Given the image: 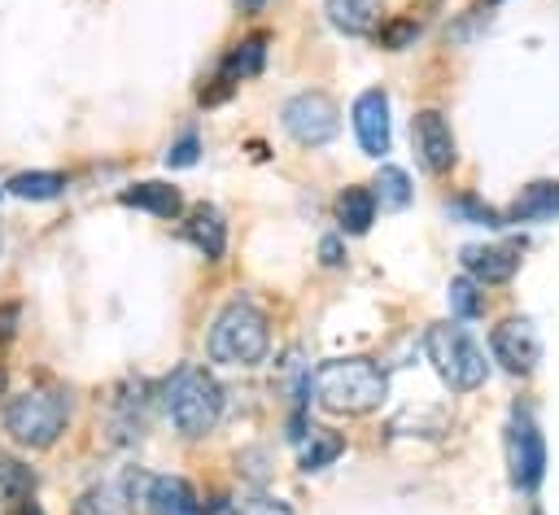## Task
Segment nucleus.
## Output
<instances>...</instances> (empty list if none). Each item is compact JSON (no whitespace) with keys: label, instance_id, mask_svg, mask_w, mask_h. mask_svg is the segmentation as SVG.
<instances>
[{"label":"nucleus","instance_id":"10","mask_svg":"<svg viewBox=\"0 0 559 515\" xmlns=\"http://www.w3.org/2000/svg\"><path fill=\"white\" fill-rule=\"evenodd\" d=\"M489 349H493V362H502V371H511V375H528L542 358V340H537L528 319L498 323L493 336H489Z\"/></svg>","mask_w":559,"mask_h":515},{"label":"nucleus","instance_id":"20","mask_svg":"<svg viewBox=\"0 0 559 515\" xmlns=\"http://www.w3.org/2000/svg\"><path fill=\"white\" fill-rule=\"evenodd\" d=\"M336 218H341V231L362 236V231L376 223L371 188H345V192H341V201H336Z\"/></svg>","mask_w":559,"mask_h":515},{"label":"nucleus","instance_id":"31","mask_svg":"<svg viewBox=\"0 0 559 515\" xmlns=\"http://www.w3.org/2000/svg\"><path fill=\"white\" fill-rule=\"evenodd\" d=\"M9 515H44V511H39V502H35V498H26V502H17Z\"/></svg>","mask_w":559,"mask_h":515},{"label":"nucleus","instance_id":"24","mask_svg":"<svg viewBox=\"0 0 559 515\" xmlns=\"http://www.w3.org/2000/svg\"><path fill=\"white\" fill-rule=\"evenodd\" d=\"M450 310H454L459 319H480V314H485V292H480V284H476L472 275L450 279Z\"/></svg>","mask_w":559,"mask_h":515},{"label":"nucleus","instance_id":"13","mask_svg":"<svg viewBox=\"0 0 559 515\" xmlns=\"http://www.w3.org/2000/svg\"><path fill=\"white\" fill-rule=\"evenodd\" d=\"M183 236L201 249L205 262H218L223 249H227V223H223V214H218L214 205H197V209L188 214V223H183Z\"/></svg>","mask_w":559,"mask_h":515},{"label":"nucleus","instance_id":"8","mask_svg":"<svg viewBox=\"0 0 559 515\" xmlns=\"http://www.w3.org/2000/svg\"><path fill=\"white\" fill-rule=\"evenodd\" d=\"M507 467H511V484L524 493H533L546 476V441H542L537 423L520 410L507 423Z\"/></svg>","mask_w":559,"mask_h":515},{"label":"nucleus","instance_id":"29","mask_svg":"<svg viewBox=\"0 0 559 515\" xmlns=\"http://www.w3.org/2000/svg\"><path fill=\"white\" fill-rule=\"evenodd\" d=\"M319 258H323V266H341V262H345V249H341V240H336V236H328V240L319 244Z\"/></svg>","mask_w":559,"mask_h":515},{"label":"nucleus","instance_id":"12","mask_svg":"<svg viewBox=\"0 0 559 515\" xmlns=\"http://www.w3.org/2000/svg\"><path fill=\"white\" fill-rule=\"evenodd\" d=\"M520 266V244H467L463 249V271L485 288L511 279Z\"/></svg>","mask_w":559,"mask_h":515},{"label":"nucleus","instance_id":"19","mask_svg":"<svg viewBox=\"0 0 559 515\" xmlns=\"http://www.w3.org/2000/svg\"><path fill=\"white\" fill-rule=\"evenodd\" d=\"M131 506L135 502L127 498L122 484H92V489L79 493V502H74L70 515H131Z\"/></svg>","mask_w":559,"mask_h":515},{"label":"nucleus","instance_id":"14","mask_svg":"<svg viewBox=\"0 0 559 515\" xmlns=\"http://www.w3.org/2000/svg\"><path fill=\"white\" fill-rule=\"evenodd\" d=\"M380 4L384 0H323V13L345 35H371L380 22Z\"/></svg>","mask_w":559,"mask_h":515},{"label":"nucleus","instance_id":"1","mask_svg":"<svg viewBox=\"0 0 559 515\" xmlns=\"http://www.w3.org/2000/svg\"><path fill=\"white\" fill-rule=\"evenodd\" d=\"M310 388H314V402L332 415H367L384 402L389 380L371 358H332L314 371Z\"/></svg>","mask_w":559,"mask_h":515},{"label":"nucleus","instance_id":"26","mask_svg":"<svg viewBox=\"0 0 559 515\" xmlns=\"http://www.w3.org/2000/svg\"><path fill=\"white\" fill-rule=\"evenodd\" d=\"M197 153H201V140L188 131V135H179V140L166 148V166H192V161H197Z\"/></svg>","mask_w":559,"mask_h":515},{"label":"nucleus","instance_id":"15","mask_svg":"<svg viewBox=\"0 0 559 515\" xmlns=\"http://www.w3.org/2000/svg\"><path fill=\"white\" fill-rule=\"evenodd\" d=\"M122 205H131V209H144V214H157V218H175V214L183 209V196H179V188L148 179V183H135V188H127V192H122Z\"/></svg>","mask_w":559,"mask_h":515},{"label":"nucleus","instance_id":"33","mask_svg":"<svg viewBox=\"0 0 559 515\" xmlns=\"http://www.w3.org/2000/svg\"><path fill=\"white\" fill-rule=\"evenodd\" d=\"M0 393H4V371H0Z\"/></svg>","mask_w":559,"mask_h":515},{"label":"nucleus","instance_id":"16","mask_svg":"<svg viewBox=\"0 0 559 515\" xmlns=\"http://www.w3.org/2000/svg\"><path fill=\"white\" fill-rule=\"evenodd\" d=\"M559 214V183H550V179H542V183H528L520 196H515V205H511V223H542V218H555Z\"/></svg>","mask_w":559,"mask_h":515},{"label":"nucleus","instance_id":"25","mask_svg":"<svg viewBox=\"0 0 559 515\" xmlns=\"http://www.w3.org/2000/svg\"><path fill=\"white\" fill-rule=\"evenodd\" d=\"M415 35H419V22H415V17H397V22L380 26V44H384L389 52H402V48H406Z\"/></svg>","mask_w":559,"mask_h":515},{"label":"nucleus","instance_id":"32","mask_svg":"<svg viewBox=\"0 0 559 515\" xmlns=\"http://www.w3.org/2000/svg\"><path fill=\"white\" fill-rule=\"evenodd\" d=\"M240 4H245V9H249V13H258V9H262V4H266V0H240Z\"/></svg>","mask_w":559,"mask_h":515},{"label":"nucleus","instance_id":"22","mask_svg":"<svg viewBox=\"0 0 559 515\" xmlns=\"http://www.w3.org/2000/svg\"><path fill=\"white\" fill-rule=\"evenodd\" d=\"M371 201H380L384 209H402V205H411V179H406V170H397V166H380V170H376V183H371Z\"/></svg>","mask_w":559,"mask_h":515},{"label":"nucleus","instance_id":"28","mask_svg":"<svg viewBox=\"0 0 559 515\" xmlns=\"http://www.w3.org/2000/svg\"><path fill=\"white\" fill-rule=\"evenodd\" d=\"M236 515H293L280 498H253V502H245Z\"/></svg>","mask_w":559,"mask_h":515},{"label":"nucleus","instance_id":"7","mask_svg":"<svg viewBox=\"0 0 559 515\" xmlns=\"http://www.w3.org/2000/svg\"><path fill=\"white\" fill-rule=\"evenodd\" d=\"M127 498L140 502L148 515H201V498L183 476H148V471H131L122 480Z\"/></svg>","mask_w":559,"mask_h":515},{"label":"nucleus","instance_id":"27","mask_svg":"<svg viewBox=\"0 0 559 515\" xmlns=\"http://www.w3.org/2000/svg\"><path fill=\"white\" fill-rule=\"evenodd\" d=\"M454 209H459V214H467V218H472V223H480V227H502V214H498V209H489V205H480L476 196L454 201Z\"/></svg>","mask_w":559,"mask_h":515},{"label":"nucleus","instance_id":"4","mask_svg":"<svg viewBox=\"0 0 559 515\" xmlns=\"http://www.w3.org/2000/svg\"><path fill=\"white\" fill-rule=\"evenodd\" d=\"M424 349H428V362L437 367V375H441L454 393H472V388H480L485 375H489L485 349H480L463 327H454V323L428 327Z\"/></svg>","mask_w":559,"mask_h":515},{"label":"nucleus","instance_id":"18","mask_svg":"<svg viewBox=\"0 0 559 515\" xmlns=\"http://www.w3.org/2000/svg\"><path fill=\"white\" fill-rule=\"evenodd\" d=\"M26 498H35V471L22 458H13V454L0 450V506L13 511Z\"/></svg>","mask_w":559,"mask_h":515},{"label":"nucleus","instance_id":"11","mask_svg":"<svg viewBox=\"0 0 559 515\" xmlns=\"http://www.w3.org/2000/svg\"><path fill=\"white\" fill-rule=\"evenodd\" d=\"M349 118H354V135H358V144H362L367 157L389 153V96L380 87H367L354 100Z\"/></svg>","mask_w":559,"mask_h":515},{"label":"nucleus","instance_id":"9","mask_svg":"<svg viewBox=\"0 0 559 515\" xmlns=\"http://www.w3.org/2000/svg\"><path fill=\"white\" fill-rule=\"evenodd\" d=\"M411 140H415V153H419V166L432 170V175H445L454 166V131L445 122L441 109H419L415 122H411Z\"/></svg>","mask_w":559,"mask_h":515},{"label":"nucleus","instance_id":"3","mask_svg":"<svg viewBox=\"0 0 559 515\" xmlns=\"http://www.w3.org/2000/svg\"><path fill=\"white\" fill-rule=\"evenodd\" d=\"M162 402H166V415H170L175 432H183V436H205V432H214V423H218V415H223V384H218L205 367L183 362V367L166 380Z\"/></svg>","mask_w":559,"mask_h":515},{"label":"nucleus","instance_id":"21","mask_svg":"<svg viewBox=\"0 0 559 515\" xmlns=\"http://www.w3.org/2000/svg\"><path fill=\"white\" fill-rule=\"evenodd\" d=\"M4 188H9L17 201H52V196L66 192V175H57V170H22V175H13Z\"/></svg>","mask_w":559,"mask_h":515},{"label":"nucleus","instance_id":"23","mask_svg":"<svg viewBox=\"0 0 559 515\" xmlns=\"http://www.w3.org/2000/svg\"><path fill=\"white\" fill-rule=\"evenodd\" d=\"M341 450H345V436H336V432H319V428H314L310 441L301 445V471H319V467L336 463Z\"/></svg>","mask_w":559,"mask_h":515},{"label":"nucleus","instance_id":"34","mask_svg":"<svg viewBox=\"0 0 559 515\" xmlns=\"http://www.w3.org/2000/svg\"><path fill=\"white\" fill-rule=\"evenodd\" d=\"M489 4H502V0H489Z\"/></svg>","mask_w":559,"mask_h":515},{"label":"nucleus","instance_id":"2","mask_svg":"<svg viewBox=\"0 0 559 515\" xmlns=\"http://www.w3.org/2000/svg\"><path fill=\"white\" fill-rule=\"evenodd\" d=\"M271 349V319L249 297H231L210 327V358L223 367H258Z\"/></svg>","mask_w":559,"mask_h":515},{"label":"nucleus","instance_id":"17","mask_svg":"<svg viewBox=\"0 0 559 515\" xmlns=\"http://www.w3.org/2000/svg\"><path fill=\"white\" fill-rule=\"evenodd\" d=\"M262 61H266V35H249V39H240V44L223 57L218 79H223L227 87L240 83V79H253V74L262 70Z\"/></svg>","mask_w":559,"mask_h":515},{"label":"nucleus","instance_id":"30","mask_svg":"<svg viewBox=\"0 0 559 515\" xmlns=\"http://www.w3.org/2000/svg\"><path fill=\"white\" fill-rule=\"evenodd\" d=\"M13 323H17V306L9 301V306H0V345L13 336Z\"/></svg>","mask_w":559,"mask_h":515},{"label":"nucleus","instance_id":"5","mask_svg":"<svg viewBox=\"0 0 559 515\" xmlns=\"http://www.w3.org/2000/svg\"><path fill=\"white\" fill-rule=\"evenodd\" d=\"M4 432L26 450H48L66 432V402L44 388L13 393L4 402Z\"/></svg>","mask_w":559,"mask_h":515},{"label":"nucleus","instance_id":"6","mask_svg":"<svg viewBox=\"0 0 559 515\" xmlns=\"http://www.w3.org/2000/svg\"><path fill=\"white\" fill-rule=\"evenodd\" d=\"M280 122L301 148H319L341 131V109L328 92H297V96L284 100Z\"/></svg>","mask_w":559,"mask_h":515}]
</instances>
